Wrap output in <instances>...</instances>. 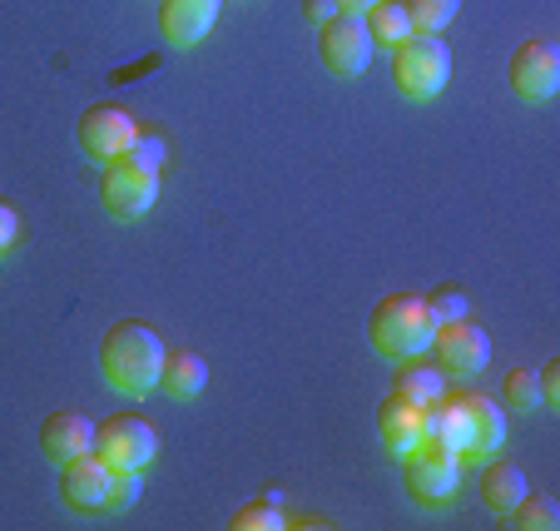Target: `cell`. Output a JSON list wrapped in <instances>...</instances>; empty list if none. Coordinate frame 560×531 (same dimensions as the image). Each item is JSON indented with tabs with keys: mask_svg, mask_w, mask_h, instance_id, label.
<instances>
[{
	"mask_svg": "<svg viewBox=\"0 0 560 531\" xmlns=\"http://www.w3.org/2000/svg\"><path fill=\"white\" fill-rule=\"evenodd\" d=\"M164 338L144 323L125 319L105 333L100 343V372H105V383L125 397H144L159 388V368H164Z\"/></svg>",
	"mask_w": 560,
	"mask_h": 531,
	"instance_id": "cell-1",
	"label": "cell"
},
{
	"mask_svg": "<svg viewBox=\"0 0 560 531\" xmlns=\"http://www.w3.org/2000/svg\"><path fill=\"white\" fill-rule=\"evenodd\" d=\"M368 338L382 358L402 362V358H422V353H432L436 323H432V313H427V303L417 293H387L368 319Z\"/></svg>",
	"mask_w": 560,
	"mask_h": 531,
	"instance_id": "cell-2",
	"label": "cell"
},
{
	"mask_svg": "<svg viewBox=\"0 0 560 531\" xmlns=\"http://www.w3.org/2000/svg\"><path fill=\"white\" fill-rule=\"evenodd\" d=\"M392 80L407 100H436L452 80V45L432 31H412L397 50H392Z\"/></svg>",
	"mask_w": 560,
	"mask_h": 531,
	"instance_id": "cell-3",
	"label": "cell"
},
{
	"mask_svg": "<svg viewBox=\"0 0 560 531\" xmlns=\"http://www.w3.org/2000/svg\"><path fill=\"white\" fill-rule=\"evenodd\" d=\"M317 55H323V70L338 74V80H362L372 65V55H377V45H372L368 25H362V15H332V21L317 25Z\"/></svg>",
	"mask_w": 560,
	"mask_h": 531,
	"instance_id": "cell-4",
	"label": "cell"
},
{
	"mask_svg": "<svg viewBox=\"0 0 560 531\" xmlns=\"http://www.w3.org/2000/svg\"><path fill=\"white\" fill-rule=\"evenodd\" d=\"M135 135H139L135 115L125 105H109V100L105 105H90L85 115L74 119V139L85 149V160H95V164H115L135 145Z\"/></svg>",
	"mask_w": 560,
	"mask_h": 531,
	"instance_id": "cell-5",
	"label": "cell"
},
{
	"mask_svg": "<svg viewBox=\"0 0 560 531\" xmlns=\"http://www.w3.org/2000/svg\"><path fill=\"white\" fill-rule=\"evenodd\" d=\"M95 452L109 462V467H139L144 472L159 452V437L144 417L115 413V417H105V423H95Z\"/></svg>",
	"mask_w": 560,
	"mask_h": 531,
	"instance_id": "cell-6",
	"label": "cell"
},
{
	"mask_svg": "<svg viewBox=\"0 0 560 531\" xmlns=\"http://www.w3.org/2000/svg\"><path fill=\"white\" fill-rule=\"evenodd\" d=\"M511 95L526 100V105H546L560 90V50L550 41H521L511 55Z\"/></svg>",
	"mask_w": 560,
	"mask_h": 531,
	"instance_id": "cell-7",
	"label": "cell"
},
{
	"mask_svg": "<svg viewBox=\"0 0 560 531\" xmlns=\"http://www.w3.org/2000/svg\"><path fill=\"white\" fill-rule=\"evenodd\" d=\"M100 199L115 219H144L159 199V174L154 170H139L129 160L105 164V180H100Z\"/></svg>",
	"mask_w": 560,
	"mask_h": 531,
	"instance_id": "cell-8",
	"label": "cell"
},
{
	"mask_svg": "<svg viewBox=\"0 0 560 531\" xmlns=\"http://www.w3.org/2000/svg\"><path fill=\"white\" fill-rule=\"evenodd\" d=\"M407 467V492H412L422 507H442L456 497L462 487V458L452 452H432V447H417L412 458H402Z\"/></svg>",
	"mask_w": 560,
	"mask_h": 531,
	"instance_id": "cell-9",
	"label": "cell"
},
{
	"mask_svg": "<svg viewBox=\"0 0 560 531\" xmlns=\"http://www.w3.org/2000/svg\"><path fill=\"white\" fill-rule=\"evenodd\" d=\"M109 462L100 452H80V458L60 462V497L70 511H105V492H109Z\"/></svg>",
	"mask_w": 560,
	"mask_h": 531,
	"instance_id": "cell-10",
	"label": "cell"
},
{
	"mask_svg": "<svg viewBox=\"0 0 560 531\" xmlns=\"http://www.w3.org/2000/svg\"><path fill=\"white\" fill-rule=\"evenodd\" d=\"M436 358H442V372H481L491 362V338L487 328H476L471 319H456L442 323L432 338Z\"/></svg>",
	"mask_w": 560,
	"mask_h": 531,
	"instance_id": "cell-11",
	"label": "cell"
},
{
	"mask_svg": "<svg viewBox=\"0 0 560 531\" xmlns=\"http://www.w3.org/2000/svg\"><path fill=\"white\" fill-rule=\"evenodd\" d=\"M422 447L432 452H452V458H466V407L462 393H442L422 407Z\"/></svg>",
	"mask_w": 560,
	"mask_h": 531,
	"instance_id": "cell-12",
	"label": "cell"
},
{
	"mask_svg": "<svg viewBox=\"0 0 560 531\" xmlns=\"http://www.w3.org/2000/svg\"><path fill=\"white\" fill-rule=\"evenodd\" d=\"M223 0H159V31L170 45H199L213 31Z\"/></svg>",
	"mask_w": 560,
	"mask_h": 531,
	"instance_id": "cell-13",
	"label": "cell"
},
{
	"mask_svg": "<svg viewBox=\"0 0 560 531\" xmlns=\"http://www.w3.org/2000/svg\"><path fill=\"white\" fill-rule=\"evenodd\" d=\"M466 407V452L471 458H491L506 442V407L487 393H462Z\"/></svg>",
	"mask_w": 560,
	"mask_h": 531,
	"instance_id": "cell-14",
	"label": "cell"
},
{
	"mask_svg": "<svg viewBox=\"0 0 560 531\" xmlns=\"http://www.w3.org/2000/svg\"><path fill=\"white\" fill-rule=\"evenodd\" d=\"M377 437H382V447H387L397 462L412 458L417 447H422V407L392 393L387 403L377 407Z\"/></svg>",
	"mask_w": 560,
	"mask_h": 531,
	"instance_id": "cell-15",
	"label": "cell"
},
{
	"mask_svg": "<svg viewBox=\"0 0 560 531\" xmlns=\"http://www.w3.org/2000/svg\"><path fill=\"white\" fill-rule=\"evenodd\" d=\"M40 452L50 462H70L80 452H95V423L85 413H50L40 423Z\"/></svg>",
	"mask_w": 560,
	"mask_h": 531,
	"instance_id": "cell-16",
	"label": "cell"
},
{
	"mask_svg": "<svg viewBox=\"0 0 560 531\" xmlns=\"http://www.w3.org/2000/svg\"><path fill=\"white\" fill-rule=\"evenodd\" d=\"M159 388H164L174 403H194V397H203V388H209V362H203L199 353H189V348L164 353Z\"/></svg>",
	"mask_w": 560,
	"mask_h": 531,
	"instance_id": "cell-17",
	"label": "cell"
},
{
	"mask_svg": "<svg viewBox=\"0 0 560 531\" xmlns=\"http://www.w3.org/2000/svg\"><path fill=\"white\" fill-rule=\"evenodd\" d=\"M526 492H530V477L516 467V462H491V467L481 472V501H487L497 517L516 507Z\"/></svg>",
	"mask_w": 560,
	"mask_h": 531,
	"instance_id": "cell-18",
	"label": "cell"
},
{
	"mask_svg": "<svg viewBox=\"0 0 560 531\" xmlns=\"http://www.w3.org/2000/svg\"><path fill=\"white\" fill-rule=\"evenodd\" d=\"M362 25H368V35H372V45H377V50H397V45L412 35L407 0H377L372 11H362Z\"/></svg>",
	"mask_w": 560,
	"mask_h": 531,
	"instance_id": "cell-19",
	"label": "cell"
},
{
	"mask_svg": "<svg viewBox=\"0 0 560 531\" xmlns=\"http://www.w3.org/2000/svg\"><path fill=\"white\" fill-rule=\"evenodd\" d=\"M392 393L407 397V403H417V407H427L432 397L446 393V378H442V368H432V362L402 358V368H397V378H392Z\"/></svg>",
	"mask_w": 560,
	"mask_h": 531,
	"instance_id": "cell-20",
	"label": "cell"
},
{
	"mask_svg": "<svg viewBox=\"0 0 560 531\" xmlns=\"http://www.w3.org/2000/svg\"><path fill=\"white\" fill-rule=\"evenodd\" d=\"M506 527H521V531H556L560 527V507L556 497H540V492H526L511 511H501Z\"/></svg>",
	"mask_w": 560,
	"mask_h": 531,
	"instance_id": "cell-21",
	"label": "cell"
},
{
	"mask_svg": "<svg viewBox=\"0 0 560 531\" xmlns=\"http://www.w3.org/2000/svg\"><path fill=\"white\" fill-rule=\"evenodd\" d=\"M233 531H283L288 517H283V501H244V507L229 517Z\"/></svg>",
	"mask_w": 560,
	"mask_h": 531,
	"instance_id": "cell-22",
	"label": "cell"
},
{
	"mask_svg": "<svg viewBox=\"0 0 560 531\" xmlns=\"http://www.w3.org/2000/svg\"><path fill=\"white\" fill-rule=\"evenodd\" d=\"M139 497H144V477H139V467H115V472H109V492H105V511H109V517H125Z\"/></svg>",
	"mask_w": 560,
	"mask_h": 531,
	"instance_id": "cell-23",
	"label": "cell"
},
{
	"mask_svg": "<svg viewBox=\"0 0 560 531\" xmlns=\"http://www.w3.org/2000/svg\"><path fill=\"white\" fill-rule=\"evenodd\" d=\"M462 0H407V15H412V31H432L442 35L446 25L456 21Z\"/></svg>",
	"mask_w": 560,
	"mask_h": 531,
	"instance_id": "cell-24",
	"label": "cell"
},
{
	"mask_svg": "<svg viewBox=\"0 0 560 531\" xmlns=\"http://www.w3.org/2000/svg\"><path fill=\"white\" fill-rule=\"evenodd\" d=\"M422 303H427V313H432L436 328H442V323H456V319H466V313H471V303H466V293H462L456 284L432 288V293H427Z\"/></svg>",
	"mask_w": 560,
	"mask_h": 531,
	"instance_id": "cell-25",
	"label": "cell"
},
{
	"mask_svg": "<svg viewBox=\"0 0 560 531\" xmlns=\"http://www.w3.org/2000/svg\"><path fill=\"white\" fill-rule=\"evenodd\" d=\"M119 160H129V164H139V170H154V174H164V160H170V145H164V135H149V129H139L135 135V145L119 154Z\"/></svg>",
	"mask_w": 560,
	"mask_h": 531,
	"instance_id": "cell-26",
	"label": "cell"
},
{
	"mask_svg": "<svg viewBox=\"0 0 560 531\" xmlns=\"http://www.w3.org/2000/svg\"><path fill=\"white\" fill-rule=\"evenodd\" d=\"M501 397H506V407H540V383H536V372L530 368H511L506 372V383H501Z\"/></svg>",
	"mask_w": 560,
	"mask_h": 531,
	"instance_id": "cell-27",
	"label": "cell"
},
{
	"mask_svg": "<svg viewBox=\"0 0 560 531\" xmlns=\"http://www.w3.org/2000/svg\"><path fill=\"white\" fill-rule=\"evenodd\" d=\"M536 383H540V403H560V358H550L536 372Z\"/></svg>",
	"mask_w": 560,
	"mask_h": 531,
	"instance_id": "cell-28",
	"label": "cell"
},
{
	"mask_svg": "<svg viewBox=\"0 0 560 531\" xmlns=\"http://www.w3.org/2000/svg\"><path fill=\"white\" fill-rule=\"evenodd\" d=\"M15 234H21V219H15V209L5 199H0V254L15 244Z\"/></svg>",
	"mask_w": 560,
	"mask_h": 531,
	"instance_id": "cell-29",
	"label": "cell"
},
{
	"mask_svg": "<svg viewBox=\"0 0 560 531\" xmlns=\"http://www.w3.org/2000/svg\"><path fill=\"white\" fill-rule=\"evenodd\" d=\"M303 15L313 25H323V21H332V15H338V5H332V0H303Z\"/></svg>",
	"mask_w": 560,
	"mask_h": 531,
	"instance_id": "cell-30",
	"label": "cell"
},
{
	"mask_svg": "<svg viewBox=\"0 0 560 531\" xmlns=\"http://www.w3.org/2000/svg\"><path fill=\"white\" fill-rule=\"evenodd\" d=\"M332 5H338L342 15H362V11H372L377 0H332Z\"/></svg>",
	"mask_w": 560,
	"mask_h": 531,
	"instance_id": "cell-31",
	"label": "cell"
}]
</instances>
